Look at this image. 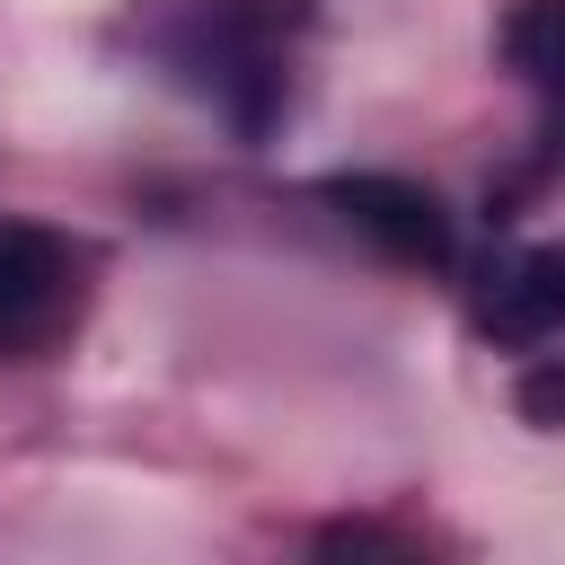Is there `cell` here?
Returning <instances> with one entry per match:
<instances>
[{"label": "cell", "mask_w": 565, "mask_h": 565, "mask_svg": "<svg viewBox=\"0 0 565 565\" xmlns=\"http://www.w3.org/2000/svg\"><path fill=\"white\" fill-rule=\"evenodd\" d=\"M503 62L521 71V88L565 106V0H512L503 9Z\"/></svg>", "instance_id": "obj_5"}, {"label": "cell", "mask_w": 565, "mask_h": 565, "mask_svg": "<svg viewBox=\"0 0 565 565\" xmlns=\"http://www.w3.org/2000/svg\"><path fill=\"white\" fill-rule=\"evenodd\" d=\"M88 291V256L44 221H0V362L44 353Z\"/></svg>", "instance_id": "obj_2"}, {"label": "cell", "mask_w": 565, "mask_h": 565, "mask_svg": "<svg viewBox=\"0 0 565 565\" xmlns=\"http://www.w3.org/2000/svg\"><path fill=\"white\" fill-rule=\"evenodd\" d=\"M512 406H521L539 433H556V424H565V362H556V353L521 362V380H512Z\"/></svg>", "instance_id": "obj_6"}, {"label": "cell", "mask_w": 565, "mask_h": 565, "mask_svg": "<svg viewBox=\"0 0 565 565\" xmlns=\"http://www.w3.org/2000/svg\"><path fill=\"white\" fill-rule=\"evenodd\" d=\"M318 194H327V203H335V221H344L353 238H371L388 265L441 274V265L459 256V230H450L441 194H433V185H415V177H388V168H353V177H327Z\"/></svg>", "instance_id": "obj_4"}, {"label": "cell", "mask_w": 565, "mask_h": 565, "mask_svg": "<svg viewBox=\"0 0 565 565\" xmlns=\"http://www.w3.org/2000/svg\"><path fill=\"white\" fill-rule=\"evenodd\" d=\"M468 327L521 362H565V247H494L468 282Z\"/></svg>", "instance_id": "obj_3"}, {"label": "cell", "mask_w": 565, "mask_h": 565, "mask_svg": "<svg viewBox=\"0 0 565 565\" xmlns=\"http://www.w3.org/2000/svg\"><path fill=\"white\" fill-rule=\"evenodd\" d=\"M300 35H309V0H177L150 26V53L238 141H265L291 106Z\"/></svg>", "instance_id": "obj_1"}]
</instances>
